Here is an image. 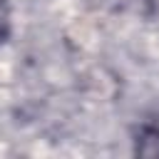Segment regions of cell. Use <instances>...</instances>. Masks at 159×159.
<instances>
[{
	"label": "cell",
	"instance_id": "6da1fadb",
	"mask_svg": "<svg viewBox=\"0 0 159 159\" xmlns=\"http://www.w3.org/2000/svg\"><path fill=\"white\" fill-rule=\"evenodd\" d=\"M10 37V5L7 0H0V45Z\"/></svg>",
	"mask_w": 159,
	"mask_h": 159
}]
</instances>
